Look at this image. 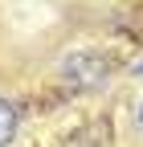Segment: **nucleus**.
Returning <instances> with one entry per match:
<instances>
[{
	"label": "nucleus",
	"mask_w": 143,
	"mask_h": 147,
	"mask_svg": "<svg viewBox=\"0 0 143 147\" xmlns=\"http://www.w3.org/2000/svg\"><path fill=\"white\" fill-rule=\"evenodd\" d=\"M16 135V106L8 98H0V147H8Z\"/></svg>",
	"instance_id": "obj_1"
},
{
	"label": "nucleus",
	"mask_w": 143,
	"mask_h": 147,
	"mask_svg": "<svg viewBox=\"0 0 143 147\" xmlns=\"http://www.w3.org/2000/svg\"><path fill=\"white\" fill-rule=\"evenodd\" d=\"M135 74H139V78H143V61H139V65H135Z\"/></svg>",
	"instance_id": "obj_2"
},
{
	"label": "nucleus",
	"mask_w": 143,
	"mask_h": 147,
	"mask_svg": "<svg viewBox=\"0 0 143 147\" xmlns=\"http://www.w3.org/2000/svg\"><path fill=\"white\" fill-rule=\"evenodd\" d=\"M139 127H143V106H139Z\"/></svg>",
	"instance_id": "obj_3"
}]
</instances>
